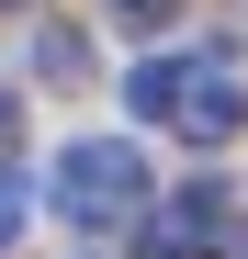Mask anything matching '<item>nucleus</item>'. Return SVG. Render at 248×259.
Masks as SVG:
<instances>
[{
    "mask_svg": "<svg viewBox=\"0 0 248 259\" xmlns=\"http://www.w3.org/2000/svg\"><path fill=\"white\" fill-rule=\"evenodd\" d=\"M158 181H147V158H136V136H79L68 158H57V214L68 226H124Z\"/></svg>",
    "mask_w": 248,
    "mask_h": 259,
    "instance_id": "1",
    "label": "nucleus"
},
{
    "mask_svg": "<svg viewBox=\"0 0 248 259\" xmlns=\"http://www.w3.org/2000/svg\"><path fill=\"white\" fill-rule=\"evenodd\" d=\"M181 124H192L203 147H226L237 124H248V91H237L226 68H192V102H181Z\"/></svg>",
    "mask_w": 248,
    "mask_h": 259,
    "instance_id": "2",
    "label": "nucleus"
},
{
    "mask_svg": "<svg viewBox=\"0 0 248 259\" xmlns=\"http://www.w3.org/2000/svg\"><path fill=\"white\" fill-rule=\"evenodd\" d=\"M34 79H46V91H79V79H91V34L79 23H34Z\"/></svg>",
    "mask_w": 248,
    "mask_h": 259,
    "instance_id": "3",
    "label": "nucleus"
},
{
    "mask_svg": "<svg viewBox=\"0 0 248 259\" xmlns=\"http://www.w3.org/2000/svg\"><path fill=\"white\" fill-rule=\"evenodd\" d=\"M170 102H192V68L181 57H147L136 79H124V113H170Z\"/></svg>",
    "mask_w": 248,
    "mask_h": 259,
    "instance_id": "4",
    "label": "nucleus"
},
{
    "mask_svg": "<svg viewBox=\"0 0 248 259\" xmlns=\"http://www.w3.org/2000/svg\"><path fill=\"white\" fill-rule=\"evenodd\" d=\"M23 203H34V192L12 181V169H0V259H12V248H23Z\"/></svg>",
    "mask_w": 248,
    "mask_h": 259,
    "instance_id": "5",
    "label": "nucleus"
},
{
    "mask_svg": "<svg viewBox=\"0 0 248 259\" xmlns=\"http://www.w3.org/2000/svg\"><path fill=\"white\" fill-rule=\"evenodd\" d=\"M136 259H215V248H203V237H147Z\"/></svg>",
    "mask_w": 248,
    "mask_h": 259,
    "instance_id": "6",
    "label": "nucleus"
},
{
    "mask_svg": "<svg viewBox=\"0 0 248 259\" xmlns=\"http://www.w3.org/2000/svg\"><path fill=\"white\" fill-rule=\"evenodd\" d=\"M12 102H23V91H12V79H0V147H12V124H23V113H12Z\"/></svg>",
    "mask_w": 248,
    "mask_h": 259,
    "instance_id": "7",
    "label": "nucleus"
},
{
    "mask_svg": "<svg viewBox=\"0 0 248 259\" xmlns=\"http://www.w3.org/2000/svg\"><path fill=\"white\" fill-rule=\"evenodd\" d=\"M124 12H170V0H124Z\"/></svg>",
    "mask_w": 248,
    "mask_h": 259,
    "instance_id": "8",
    "label": "nucleus"
}]
</instances>
